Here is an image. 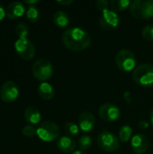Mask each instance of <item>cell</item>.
Listing matches in <instances>:
<instances>
[{"instance_id": "1f68e13d", "label": "cell", "mask_w": 153, "mask_h": 154, "mask_svg": "<svg viewBox=\"0 0 153 154\" xmlns=\"http://www.w3.org/2000/svg\"><path fill=\"white\" fill-rule=\"evenodd\" d=\"M39 1L38 0H25L24 1V3H26L27 5H34V4H37Z\"/></svg>"}, {"instance_id": "7402d4cb", "label": "cell", "mask_w": 153, "mask_h": 154, "mask_svg": "<svg viewBox=\"0 0 153 154\" xmlns=\"http://www.w3.org/2000/svg\"><path fill=\"white\" fill-rule=\"evenodd\" d=\"M15 32H16V35L18 36V39L27 38L28 33H29L28 26L24 23H17L15 27Z\"/></svg>"}, {"instance_id": "4fadbf2b", "label": "cell", "mask_w": 153, "mask_h": 154, "mask_svg": "<svg viewBox=\"0 0 153 154\" xmlns=\"http://www.w3.org/2000/svg\"><path fill=\"white\" fill-rule=\"evenodd\" d=\"M131 146L135 153H144L149 147V140L144 134H138L133 137L131 142Z\"/></svg>"}, {"instance_id": "cb8c5ba5", "label": "cell", "mask_w": 153, "mask_h": 154, "mask_svg": "<svg viewBox=\"0 0 153 154\" xmlns=\"http://www.w3.org/2000/svg\"><path fill=\"white\" fill-rule=\"evenodd\" d=\"M65 128V131L71 136H75V135H78V132H79V127L74 124V123H71V122H69L65 125L64 126Z\"/></svg>"}, {"instance_id": "ba28073f", "label": "cell", "mask_w": 153, "mask_h": 154, "mask_svg": "<svg viewBox=\"0 0 153 154\" xmlns=\"http://www.w3.org/2000/svg\"><path fill=\"white\" fill-rule=\"evenodd\" d=\"M14 49L19 57L25 60H32L35 55V47L27 38L17 39L14 42Z\"/></svg>"}, {"instance_id": "4dcf8cb0", "label": "cell", "mask_w": 153, "mask_h": 154, "mask_svg": "<svg viewBox=\"0 0 153 154\" xmlns=\"http://www.w3.org/2000/svg\"><path fill=\"white\" fill-rule=\"evenodd\" d=\"M124 98L125 99V101H127L128 103L132 102V97H131V93L129 91H126L124 94Z\"/></svg>"}, {"instance_id": "8fae6325", "label": "cell", "mask_w": 153, "mask_h": 154, "mask_svg": "<svg viewBox=\"0 0 153 154\" xmlns=\"http://www.w3.org/2000/svg\"><path fill=\"white\" fill-rule=\"evenodd\" d=\"M98 114L104 121L113 122L119 118L121 112L118 106H116L115 105L111 103H106L99 107Z\"/></svg>"}, {"instance_id": "603a6c76", "label": "cell", "mask_w": 153, "mask_h": 154, "mask_svg": "<svg viewBox=\"0 0 153 154\" xmlns=\"http://www.w3.org/2000/svg\"><path fill=\"white\" fill-rule=\"evenodd\" d=\"M92 145V138L88 135H83L78 139V146L82 151H86Z\"/></svg>"}, {"instance_id": "44dd1931", "label": "cell", "mask_w": 153, "mask_h": 154, "mask_svg": "<svg viewBox=\"0 0 153 154\" xmlns=\"http://www.w3.org/2000/svg\"><path fill=\"white\" fill-rule=\"evenodd\" d=\"M131 2L129 0H113L111 2V6L114 11H123L126 7L130 6Z\"/></svg>"}, {"instance_id": "7a4b0ae2", "label": "cell", "mask_w": 153, "mask_h": 154, "mask_svg": "<svg viewBox=\"0 0 153 154\" xmlns=\"http://www.w3.org/2000/svg\"><path fill=\"white\" fill-rule=\"evenodd\" d=\"M131 14L137 19H148L153 16V0H135L130 5Z\"/></svg>"}, {"instance_id": "52a82bcc", "label": "cell", "mask_w": 153, "mask_h": 154, "mask_svg": "<svg viewBox=\"0 0 153 154\" xmlns=\"http://www.w3.org/2000/svg\"><path fill=\"white\" fill-rule=\"evenodd\" d=\"M97 145L103 151L114 152L120 147V143L114 134L108 131H103L97 136Z\"/></svg>"}, {"instance_id": "d4e9b609", "label": "cell", "mask_w": 153, "mask_h": 154, "mask_svg": "<svg viewBox=\"0 0 153 154\" xmlns=\"http://www.w3.org/2000/svg\"><path fill=\"white\" fill-rule=\"evenodd\" d=\"M142 35L148 41H153V24L146 25L142 32Z\"/></svg>"}, {"instance_id": "5bb4252c", "label": "cell", "mask_w": 153, "mask_h": 154, "mask_svg": "<svg viewBox=\"0 0 153 154\" xmlns=\"http://www.w3.org/2000/svg\"><path fill=\"white\" fill-rule=\"evenodd\" d=\"M96 118L91 112L85 111L78 117V125L83 132H90L94 129Z\"/></svg>"}, {"instance_id": "9a60e30c", "label": "cell", "mask_w": 153, "mask_h": 154, "mask_svg": "<svg viewBox=\"0 0 153 154\" xmlns=\"http://www.w3.org/2000/svg\"><path fill=\"white\" fill-rule=\"evenodd\" d=\"M77 144L75 140H73L69 136H62L59 138L57 141V147L60 151L63 152H73L76 148Z\"/></svg>"}, {"instance_id": "484cf974", "label": "cell", "mask_w": 153, "mask_h": 154, "mask_svg": "<svg viewBox=\"0 0 153 154\" xmlns=\"http://www.w3.org/2000/svg\"><path fill=\"white\" fill-rule=\"evenodd\" d=\"M22 134L25 136V137H28V138H31L32 136H34L36 134H37V129H35L32 125H25L23 126V130H22Z\"/></svg>"}, {"instance_id": "ffe728a7", "label": "cell", "mask_w": 153, "mask_h": 154, "mask_svg": "<svg viewBox=\"0 0 153 154\" xmlns=\"http://www.w3.org/2000/svg\"><path fill=\"white\" fill-rule=\"evenodd\" d=\"M133 134V129L129 125H124L121 127L120 132H119V139L123 143H127Z\"/></svg>"}, {"instance_id": "3957f363", "label": "cell", "mask_w": 153, "mask_h": 154, "mask_svg": "<svg viewBox=\"0 0 153 154\" xmlns=\"http://www.w3.org/2000/svg\"><path fill=\"white\" fill-rule=\"evenodd\" d=\"M133 80L141 86H152L153 85V65L141 64L136 67L133 72Z\"/></svg>"}, {"instance_id": "5b68a950", "label": "cell", "mask_w": 153, "mask_h": 154, "mask_svg": "<svg viewBox=\"0 0 153 154\" xmlns=\"http://www.w3.org/2000/svg\"><path fill=\"white\" fill-rule=\"evenodd\" d=\"M60 134V128L55 123L51 121H45L38 126L36 134L44 142H53L58 139Z\"/></svg>"}, {"instance_id": "83f0119b", "label": "cell", "mask_w": 153, "mask_h": 154, "mask_svg": "<svg viewBox=\"0 0 153 154\" xmlns=\"http://www.w3.org/2000/svg\"><path fill=\"white\" fill-rule=\"evenodd\" d=\"M149 126H150V124H149L147 121H144V120L141 121V122L139 123V125H138V127H139L141 130H146V129L149 128Z\"/></svg>"}, {"instance_id": "836d02e7", "label": "cell", "mask_w": 153, "mask_h": 154, "mask_svg": "<svg viewBox=\"0 0 153 154\" xmlns=\"http://www.w3.org/2000/svg\"><path fill=\"white\" fill-rule=\"evenodd\" d=\"M151 122L152 123L153 125V109L152 111H151Z\"/></svg>"}, {"instance_id": "d6986e66", "label": "cell", "mask_w": 153, "mask_h": 154, "mask_svg": "<svg viewBox=\"0 0 153 154\" xmlns=\"http://www.w3.org/2000/svg\"><path fill=\"white\" fill-rule=\"evenodd\" d=\"M39 10L35 5H29L26 9V18L31 23H36L39 20Z\"/></svg>"}, {"instance_id": "6da1fadb", "label": "cell", "mask_w": 153, "mask_h": 154, "mask_svg": "<svg viewBox=\"0 0 153 154\" xmlns=\"http://www.w3.org/2000/svg\"><path fill=\"white\" fill-rule=\"evenodd\" d=\"M63 45L71 51H81L91 43V36L85 30L73 27L64 31L62 34Z\"/></svg>"}, {"instance_id": "7c38bea8", "label": "cell", "mask_w": 153, "mask_h": 154, "mask_svg": "<svg viewBox=\"0 0 153 154\" xmlns=\"http://www.w3.org/2000/svg\"><path fill=\"white\" fill-rule=\"evenodd\" d=\"M25 12H26V9H25L23 3L19 2V1H14V2L10 3L5 8L6 16L9 19H13V20L22 17Z\"/></svg>"}, {"instance_id": "f1b7e54d", "label": "cell", "mask_w": 153, "mask_h": 154, "mask_svg": "<svg viewBox=\"0 0 153 154\" xmlns=\"http://www.w3.org/2000/svg\"><path fill=\"white\" fill-rule=\"evenodd\" d=\"M56 2H57V4H59L60 5H69L70 4H72L73 1L72 0H58Z\"/></svg>"}, {"instance_id": "30bf717a", "label": "cell", "mask_w": 153, "mask_h": 154, "mask_svg": "<svg viewBox=\"0 0 153 154\" xmlns=\"http://www.w3.org/2000/svg\"><path fill=\"white\" fill-rule=\"evenodd\" d=\"M19 97V88L17 85L11 80L5 81L0 88V97L5 103H12Z\"/></svg>"}, {"instance_id": "277c9868", "label": "cell", "mask_w": 153, "mask_h": 154, "mask_svg": "<svg viewBox=\"0 0 153 154\" xmlns=\"http://www.w3.org/2000/svg\"><path fill=\"white\" fill-rule=\"evenodd\" d=\"M32 71L36 79L45 82V80L49 79L52 76L53 67L50 60L41 58L33 63Z\"/></svg>"}, {"instance_id": "d6a6232c", "label": "cell", "mask_w": 153, "mask_h": 154, "mask_svg": "<svg viewBox=\"0 0 153 154\" xmlns=\"http://www.w3.org/2000/svg\"><path fill=\"white\" fill-rule=\"evenodd\" d=\"M72 154H87L86 152H82V151H75Z\"/></svg>"}, {"instance_id": "f546056e", "label": "cell", "mask_w": 153, "mask_h": 154, "mask_svg": "<svg viewBox=\"0 0 153 154\" xmlns=\"http://www.w3.org/2000/svg\"><path fill=\"white\" fill-rule=\"evenodd\" d=\"M5 16H6L5 10V8H4V6L0 4V22L3 21V19L5 18Z\"/></svg>"}, {"instance_id": "2e32d148", "label": "cell", "mask_w": 153, "mask_h": 154, "mask_svg": "<svg viewBox=\"0 0 153 154\" xmlns=\"http://www.w3.org/2000/svg\"><path fill=\"white\" fill-rule=\"evenodd\" d=\"M24 118L28 123L32 125H37L40 123L41 116L39 109L36 106H30L24 110Z\"/></svg>"}, {"instance_id": "9c48e42d", "label": "cell", "mask_w": 153, "mask_h": 154, "mask_svg": "<svg viewBox=\"0 0 153 154\" xmlns=\"http://www.w3.org/2000/svg\"><path fill=\"white\" fill-rule=\"evenodd\" d=\"M120 23V16L119 14L114 10H106L103 12L100 20L99 25L102 29L106 31H112L115 30Z\"/></svg>"}, {"instance_id": "8992f818", "label": "cell", "mask_w": 153, "mask_h": 154, "mask_svg": "<svg viewBox=\"0 0 153 154\" xmlns=\"http://www.w3.org/2000/svg\"><path fill=\"white\" fill-rule=\"evenodd\" d=\"M115 62L120 70L124 72H129L134 69L136 60L133 51L124 49L117 52L115 56Z\"/></svg>"}, {"instance_id": "ac0fdd59", "label": "cell", "mask_w": 153, "mask_h": 154, "mask_svg": "<svg viewBox=\"0 0 153 154\" xmlns=\"http://www.w3.org/2000/svg\"><path fill=\"white\" fill-rule=\"evenodd\" d=\"M53 22L57 26L60 28H65L66 26H68L69 23V17L66 12L57 11L53 14Z\"/></svg>"}, {"instance_id": "e0dca14e", "label": "cell", "mask_w": 153, "mask_h": 154, "mask_svg": "<svg viewBox=\"0 0 153 154\" xmlns=\"http://www.w3.org/2000/svg\"><path fill=\"white\" fill-rule=\"evenodd\" d=\"M38 94L44 100H50L54 97V88L48 82H41L38 87Z\"/></svg>"}, {"instance_id": "4316f807", "label": "cell", "mask_w": 153, "mask_h": 154, "mask_svg": "<svg viewBox=\"0 0 153 154\" xmlns=\"http://www.w3.org/2000/svg\"><path fill=\"white\" fill-rule=\"evenodd\" d=\"M108 5H109V3L106 0H98L96 3V5L97 9L102 11V12H105V11L108 10Z\"/></svg>"}]
</instances>
